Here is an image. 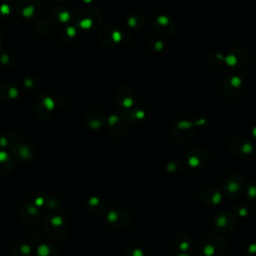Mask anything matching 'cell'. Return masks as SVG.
<instances>
[{
  "label": "cell",
  "instance_id": "6da1fadb",
  "mask_svg": "<svg viewBox=\"0 0 256 256\" xmlns=\"http://www.w3.org/2000/svg\"><path fill=\"white\" fill-rule=\"evenodd\" d=\"M43 230L46 236L49 239L61 241L68 233V225L62 216L54 214L45 218L43 223Z\"/></svg>",
  "mask_w": 256,
  "mask_h": 256
},
{
  "label": "cell",
  "instance_id": "7a4b0ae2",
  "mask_svg": "<svg viewBox=\"0 0 256 256\" xmlns=\"http://www.w3.org/2000/svg\"><path fill=\"white\" fill-rule=\"evenodd\" d=\"M226 248L227 243L224 238L216 234H211L201 240L199 250L202 256H222Z\"/></svg>",
  "mask_w": 256,
  "mask_h": 256
},
{
  "label": "cell",
  "instance_id": "3957f363",
  "mask_svg": "<svg viewBox=\"0 0 256 256\" xmlns=\"http://www.w3.org/2000/svg\"><path fill=\"white\" fill-rule=\"evenodd\" d=\"M106 222L114 230H125L132 223L131 215L121 208H113L107 212Z\"/></svg>",
  "mask_w": 256,
  "mask_h": 256
},
{
  "label": "cell",
  "instance_id": "277c9868",
  "mask_svg": "<svg viewBox=\"0 0 256 256\" xmlns=\"http://www.w3.org/2000/svg\"><path fill=\"white\" fill-rule=\"evenodd\" d=\"M194 134V124L188 120H179L171 128V136L177 142H188Z\"/></svg>",
  "mask_w": 256,
  "mask_h": 256
},
{
  "label": "cell",
  "instance_id": "5b68a950",
  "mask_svg": "<svg viewBox=\"0 0 256 256\" xmlns=\"http://www.w3.org/2000/svg\"><path fill=\"white\" fill-rule=\"evenodd\" d=\"M229 151L236 157L245 158L250 156L254 151V145L250 139L242 136L234 137L229 142Z\"/></svg>",
  "mask_w": 256,
  "mask_h": 256
},
{
  "label": "cell",
  "instance_id": "8992f818",
  "mask_svg": "<svg viewBox=\"0 0 256 256\" xmlns=\"http://www.w3.org/2000/svg\"><path fill=\"white\" fill-rule=\"evenodd\" d=\"M245 179L239 174L228 175L223 181V192L228 197H236L245 188Z\"/></svg>",
  "mask_w": 256,
  "mask_h": 256
},
{
  "label": "cell",
  "instance_id": "52a82bcc",
  "mask_svg": "<svg viewBox=\"0 0 256 256\" xmlns=\"http://www.w3.org/2000/svg\"><path fill=\"white\" fill-rule=\"evenodd\" d=\"M102 16L101 12L98 9H87L81 12L77 17V24L81 28L90 29L97 27L101 22Z\"/></svg>",
  "mask_w": 256,
  "mask_h": 256
},
{
  "label": "cell",
  "instance_id": "ba28073f",
  "mask_svg": "<svg viewBox=\"0 0 256 256\" xmlns=\"http://www.w3.org/2000/svg\"><path fill=\"white\" fill-rule=\"evenodd\" d=\"M108 127L114 136L124 135L129 128V119L123 113H116L111 115L108 119Z\"/></svg>",
  "mask_w": 256,
  "mask_h": 256
},
{
  "label": "cell",
  "instance_id": "9c48e42d",
  "mask_svg": "<svg viewBox=\"0 0 256 256\" xmlns=\"http://www.w3.org/2000/svg\"><path fill=\"white\" fill-rule=\"evenodd\" d=\"M209 159L210 157H209L208 152L202 148H193L185 155L186 163L194 169L205 167L208 164Z\"/></svg>",
  "mask_w": 256,
  "mask_h": 256
},
{
  "label": "cell",
  "instance_id": "30bf717a",
  "mask_svg": "<svg viewBox=\"0 0 256 256\" xmlns=\"http://www.w3.org/2000/svg\"><path fill=\"white\" fill-rule=\"evenodd\" d=\"M249 60V55L246 50L242 48H235L231 50L226 56L224 62L227 66L232 69H241L243 68Z\"/></svg>",
  "mask_w": 256,
  "mask_h": 256
},
{
  "label": "cell",
  "instance_id": "8fae6325",
  "mask_svg": "<svg viewBox=\"0 0 256 256\" xmlns=\"http://www.w3.org/2000/svg\"><path fill=\"white\" fill-rule=\"evenodd\" d=\"M236 223L235 216L229 211H222L215 215L213 220L214 228L221 233H228L234 228Z\"/></svg>",
  "mask_w": 256,
  "mask_h": 256
},
{
  "label": "cell",
  "instance_id": "7c38bea8",
  "mask_svg": "<svg viewBox=\"0 0 256 256\" xmlns=\"http://www.w3.org/2000/svg\"><path fill=\"white\" fill-rule=\"evenodd\" d=\"M242 78L239 75H228L223 82L224 94L229 98H235L240 95L242 91Z\"/></svg>",
  "mask_w": 256,
  "mask_h": 256
},
{
  "label": "cell",
  "instance_id": "4fadbf2b",
  "mask_svg": "<svg viewBox=\"0 0 256 256\" xmlns=\"http://www.w3.org/2000/svg\"><path fill=\"white\" fill-rule=\"evenodd\" d=\"M152 26L154 31L160 35L164 37H169L173 34L175 30L174 22L165 15H159L157 16L152 23Z\"/></svg>",
  "mask_w": 256,
  "mask_h": 256
},
{
  "label": "cell",
  "instance_id": "5bb4252c",
  "mask_svg": "<svg viewBox=\"0 0 256 256\" xmlns=\"http://www.w3.org/2000/svg\"><path fill=\"white\" fill-rule=\"evenodd\" d=\"M199 197L207 205H217L222 200V193L213 185H205L199 191Z\"/></svg>",
  "mask_w": 256,
  "mask_h": 256
},
{
  "label": "cell",
  "instance_id": "9a60e30c",
  "mask_svg": "<svg viewBox=\"0 0 256 256\" xmlns=\"http://www.w3.org/2000/svg\"><path fill=\"white\" fill-rule=\"evenodd\" d=\"M40 6L39 0H17L16 9L24 17H31L34 15Z\"/></svg>",
  "mask_w": 256,
  "mask_h": 256
},
{
  "label": "cell",
  "instance_id": "2e32d148",
  "mask_svg": "<svg viewBox=\"0 0 256 256\" xmlns=\"http://www.w3.org/2000/svg\"><path fill=\"white\" fill-rule=\"evenodd\" d=\"M53 110V101L46 95H40L35 102V112L39 117H47Z\"/></svg>",
  "mask_w": 256,
  "mask_h": 256
},
{
  "label": "cell",
  "instance_id": "e0dca14e",
  "mask_svg": "<svg viewBox=\"0 0 256 256\" xmlns=\"http://www.w3.org/2000/svg\"><path fill=\"white\" fill-rule=\"evenodd\" d=\"M39 207L36 205H26L25 207H23L20 211V218L21 220L27 225L30 224H36L37 219L39 218Z\"/></svg>",
  "mask_w": 256,
  "mask_h": 256
},
{
  "label": "cell",
  "instance_id": "ac0fdd59",
  "mask_svg": "<svg viewBox=\"0 0 256 256\" xmlns=\"http://www.w3.org/2000/svg\"><path fill=\"white\" fill-rule=\"evenodd\" d=\"M115 101L124 108H131L133 105L132 91L126 87H120L115 92Z\"/></svg>",
  "mask_w": 256,
  "mask_h": 256
},
{
  "label": "cell",
  "instance_id": "d6986e66",
  "mask_svg": "<svg viewBox=\"0 0 256 256\" xmlns=\"http://www.w3.org/2000/svg\"><path fill=\"white\" fill-rule=\"evenodd\" d=\"M121 37L122 34L113 27H105L99 33V39L105 45H113L117 43Z\"/></svg>",
  "mask_w": 256,
  "mask_h": 256
},
{
  "label": "cell",
  "instance_id": "ffe728a7",
  "mask_svg": "<svg viewBox=\"0 0 256 256\" xmlns=\"http://www.w3.org/2000/svg\"><path fill=\"white\" fill-rule=\"evenodd\" d=\"M84 121L88 127L92 129H97L101 127L104 122V115L101 111L97 109L91 110L86 114Z\"/></svg>",
  "mask_w": 256,
  "mask_h": 256
},
{
  "label": "cell",
  "instance_id": "44dd1931",
  "mask_svg": "<svg viewBox=\"0 0 256 256\" xmlns=\"http://www.w3.org/2000/svg\"><path fill=\"white\" fill-rule=\"evenodd\" d=\"M87 209L88 211L94 215H101L104 213L106 206L104 201L98 196H92L87 201Z\"/></svg>",
  "mask_w": 256,
  "mask_h": 256
},
{
  "label": "cell",
  "instance_id": "7402d4cb",
  "mask_svg": "<svg viewBox=\"0 0 256 256\" xmlns=\"http://www.w3.org/2000/svg\"><path fill=\"white\" fill-rule=\"evenodd\" d=\"M13 156L19 161H28L33 156V149L27 144H18L13 147Z\"/></svg>",
  "mask_w": 256,
  "mask_h": 256
},
{
  "label": "cell",
  "instance_id": "603a6c76",
  "mask_svg": "<svg viewBox=\"0 0 256 256\" xmlns=\"http://www.w3.org/2000/svg\"><path fill=\"white\" fill-rule=\"evenodd\" d=\"M32 248L29 243L17 240L11 245V253L13 256H29L31 254Z\"/></svg>",
  "mask_w": 256,
  "mask_h": 256
},
{
  "label": "cell",
  "instance_id": "cb8c5ba5",
  "mask_svg": "<svg viewBox=\"0 0 256 256\" xmlns=\"http://www.w3.org/2000/svg\"><path fill=\"white\" fill-rule=\"evenodd\" d=\"M18 95V90L15 85L6 83L0 87V98L3 101H11L15 99Z\"/></svg>",
  "mask_w": 256,
  "mask_h": 256
},
{
  "label": "cell",
  "instance_id": "d4e9b609",
  "mask_svg": "<svg viewBox=\"0 0 256 256\" xmlns=\"http://www.w3.org/2000/svg\"><path fill=\"white\" fill-rule=\"evenodd\" d=\"M13 167L11 157L4 151H0V175L8 174Z\"/></svg>",
  "mask_w": 256,
  "mask_h": 256
},
{
  "label": "cell",
  "instance_id": "484cf974",
  "mask_svg": "<svg viewBox=\"0 0 256 256\" xmlns=\"http://www.w3.org/2000/svg\"><path fill=\"white\" fill-rule=\"evenodd\" d=\"M175 244L178 247L179 252H189L192 245V240L188 234L180 233L176 237Z\"/></svg>",
  "mask_w": 256,
  "mask_h": 256
},
{
  "label": "cell",
  "instance_id": "4316f807",
  "mask_svg": "<svg viewBox=\"0 0 256 256\" xmlns=\"http://www.w3.org/2000/svg\"><path fill=\"white\" fill-rule=\"evenodd\" d=\"M58 255H59L58 249L54 245L48 243H43L39 245L35 251V256H58Z\"/></svg>",
  "mask_w": 256,
  "mask_h": 256
},
{
  "label": "cell",
  "instance_id": "83f0119b",
  "mask_svg": "<svg viewBox=\"0 0 256 256\" xmlns=\"http://www.w3.org/2000/svg\"><path fill=\"white\" fill-rule=\"evenodd\" d=\"M53 15L55 20L61 21V22H66L71 18V11L69 9H63V8H57L53 11Z\"/></svg>",
  "mask_w": 256,
  "mask_h": 256
},
{
  "label": "cell",
  "instance_id": "f1b7e54d",
  "mask_svg": "<svg viewBox=\"0 0 256 256\" xmlns=\"http://www.w3.org/2000/svg\"><path fill=\"white\" fill-rule=\"evenodd\" d=\"M235 212L239 217H246L249 213V206L245 202H239L235 206Z\"/></svg>",
  "mask_w": 256,
  "mask_h": 256
},
{
  "label": "cell",
  "instance_id": "f546056e",
  "mask_svg": "<svg viewBox=\"0 0 256 256\" xmlns=\"http://www.w3.org/2000/svg\"><path fill=\"white\" fill-rule=\"evenodd\" d=\"M148 46L154 52H161L164 48V44L160 39H151L148 43Z\"/></svg>",
  "mask_w": 256,
  "mask_h": 256
},
{
  "label": "cell",
  "instance_id": "4dcf8cb0",
  "mask_svg": "<svg viewBox=\"0 0 256 256\" xmlns=\"http://www.w3.org/2000/svg\"><path fill=\"white\" fill-rule=\"evenodd\" d=\"M124 256H144V251L139 247H129L124 252Z\"/></svg>",
  "mask_w": 256,
  "mask_h": 256
},
{
  "label": "cell",
  "instance_id": "1f68e13d",
  "mask_svg": "<svg viewBox=\"0 0 256 256\" xmlns=\"http://www.w3.org/2000/svg\"><path fill=\"white\" fill-rule=\"evenodd\" d=\"M167 171L170 172V173H175V172H179L182 170V164L180 163V162L178 161H173V162H170V163H168L167 165Z\"/></svg>",
  "mask_w": 256,
  "mask_h": 256
},
{
  "label": "cell",
  "instance_id": "d6a6232c",
  "mask_svg": "<svg viewBox=\"0 0 256 256\" xmlns=\"http://www.w3.org/2000/svg\"><path fill=\"white\" fill-rule=\"evenodd\" d=\"M142 23H143V19L141 18V16H134L128 20V24L130 26H132L133 28H137L139 26H141Z\"/></svg>",
  "mask_w": 256,
  "mask_h": 256
},
{
  "label": "cell",
  "instance_id": "836d02e7",
  "mask_svg": "<svg viewBox=\"0 0 256 256\" xmlns=\"http://www.w3.org/2000/svg\"><path fill=\"white\" fill-rule=\"evenodd\" d=\"M247 197L250 200H255L256 199V185L254 183H250L247 186Z\"/></svg>",
  "mask_w": 256,
  "mask_h": 256
},
{
  "label": "cell",
  "instance_id": "e575fe53",
  "mask_svg": "<svg viewBox=\"0 0 256 256\" xmlns=\"http://www.w3.org/2000/svg\"><path fill=\"white\" fill-rule=\"evenodd\" d=\"M130 115H131V117L133 119H137V120H141V119H143L145 117L144 111H142L140 109H133V110H131Z\"/></svg>",
  "mask_w": 256,
  "mask_h": 256
},
{
  "label": "cell",
  "instance_id": "d590c367",
  "mask_svg": "<svg viewBox=\"0 0 256 256\" xmlns=\"http://www.w3.org/2000/svg\"><path fill=\"white\" fill-rule=\"evenodd\" d=\"M246 256H256V242L249 244L245 249Z\"/></svg>",
  "mask_w": 256,
  "mask_h": 256
},
{
  "label": "cell",
  "instance_id": "8d00e7d4",
  "mask_svg": "<svg viewBox=\"0 0 256 256\" xmlns=\"http://www.w3.org/2000/svg\"><path fill=\"white\" fill-rule=\"evenodd\" d=\"M251 133H252V136H253V139L256 141V125L253 126L252 130H251Z\"/></svg>",
  "mask_w": 256,
  "mask_h": 256
},
{
  "label": "cell",
  "instance_id": "74e56055",
  "mask_svg": "<svg viewBox=\"0 0 256 256\" xmlns=\"http://www.w3.org/2000/svg\"><path fill=\"white\" fill-rule=\"evenodd\" d=\"M177 256H193V255L190 254V253H188V252H179V253L177 254Z\"/></svg>",
  "mask_w": 256,
  "mask_h": 256
},
{
  "label": "cell",
  "instance_id": "f35d334b",
  "mask_svg": "<svg viewBox=\"0 0 256 256\" xmlns=\"http://www.w3.org/2000/svg\"><path fill=\"white\" fill-rule=\"evenodd\" d=\"M2 31L1 30H0V45H1V42H2Z\"/></svg>",
  "mask_w": 256,
  "mask_h": 256
},
{
  "label": "cell",
  "instance_id": "ab89813d",
  "mask_svg": "<svg viewBox=\"0 0 256 256\" xmlns=\"http://www.w3.org/2000/svg\"><path fill=\"white\" fill-rule=\"evenodd\" d=\"M54 1H56V2H66L67 0H54Z\"/></svg>",
  "mask_w": 256,
  "mask_h": 256
},
{
  "label": "cell",
  "instance_id": "60d3db41",
  "mask_svg": "<svg viewBox=\"0 0 256 256\" xmlns=\"http://www.w3.org/2000/svg\"><path fill=\"white\" fill-rule=\"evenodd\" d=\"M83 1H85V2H90L91 0H83Z\"/></svg>",
  "mask_w": 256,
  "mask_h": 256
}]
</instances>
